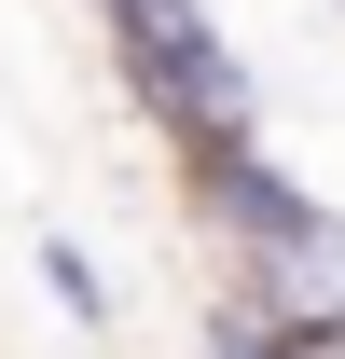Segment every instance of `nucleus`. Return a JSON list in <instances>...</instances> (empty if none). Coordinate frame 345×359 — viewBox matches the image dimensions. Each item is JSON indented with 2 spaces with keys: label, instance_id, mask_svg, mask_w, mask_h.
Wrapping results in <instances>:
<instances>
[{
  "label": "nucleus",
  "instance_id": "obj_1",
  "mask_svg": "<svg viewBox=\"0 0 345 359\" xmlns=\"http://www.w3.org/2000/svg\"><path fill=\"white\" fill-rule=\"evenodd\" d=\"M97 28H111V55H125L138 111L180 138V166L262 138V83H249V55L208 28V0H97Z\"/></svg>",
  "mask_w": 345,
  "mask_h": 359
},
{
  "label": "nucleus",
  "instance_id": "obj_2",
  "mask_svg": "<svg viewBox=\"0 0 345 359\" xmlns=\"http://www.w3.org/2000/svg\"><path fill=\"white\" fill-rule=\"evenodd\" d=\"M180 180H194V208H208V235L235 249V263H262V249H304V235L332 222V208H318V194H304V180L262 152V138H235V152H208V166H180Z\"/></svg>",
  "mask_w": 345,
  "mask_h": 359
},
{
  "label": "nucleus",
  "instance_id": "obj_3",
  "mask_svg": "<svg viewBox=\"0 0 345 359\" xmlns=\"http://www.w3.org/2000/svg\"><path fill=\"white\" fill-rule=\"evenodd\" d=\"M208 359H345V318H290V304H262V290H235V276H221Z\"/></svg>",
  "mask_w": 345,
  "mask_h": 359
},
{
  "label": "nucleus",
  "instance_id": "obj_4",
  "mask_svg": "<svg viewBox=\"0 0 345 359\" xmlns=\"http://www.w3.org/2000/svg\"><path fill=\"white\" fill-rule=\"evenodd\" d=\"M235 290H262V304H290V318H345V208L304 249H262V263H235Z\"/></svg>",
  "mask_w": 345,
  "mask_h": 359
},
{
  "label": "nucleus",
  "instance_id": "obj_5",
  "mask_svg": "<svg viewBox=\"0 0 345 359\" xmlns=\"http://www.w3.org/2000/svg\"><path fill=\"white\" fill-rule=\"evenodd\" d=\"M42 276H55V304H69V318H111V276H97L69 235H42Z\"/></svg>",
  "mask_w": 345,
  "mask_h": 359
}]
</instances>
